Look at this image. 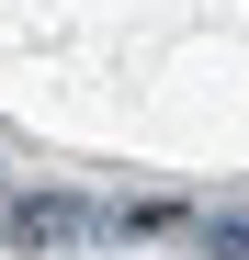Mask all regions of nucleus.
Segmentation results:
<instances>
[{"instance_id":"obj_1","label":"nucleus","mask_w":249,"mask_h":260,"mask_svg":"<svg viewBox=\"0 0 249 260\" xmlns=\"http://www.w3.org/2000/svg\"><path fill=\"white\" fill-rule=\"evenodd\" d=\"M12 238H34V249H68V238H79V204H57V192H34V204L12 215Z\"/></svg>"}]
</instances>
